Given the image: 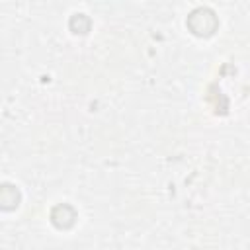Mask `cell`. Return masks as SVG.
Segmentation results:
<instances>
[{"instance_id":"cell-4","label":"cell","mask_w":250,"mask_h":250,"mask_svg":"<svg viewBox=\"0 0 250 250\" xmlns=\"http://www.w3.org/2000/svg\"><path fill=\"white\" fill-rule=\"evenodd\" d=\"M68 25H70V29H72L74 33L84 35V33L90 31V18H88L86 14H74V16L70 18Z\"/></svg>"},{"instance_id":"cell-3","label":"cell","mask_w":250,"mask_h":250,"mask_svg":"<svg viewBox=\"0 0 250 250\" xmlns=\"http://www.w3.org/2000/svg\"><path fill=\"white\" fill-rule=\"evenodd\" d=\"M18 203H20V191L14 186L4 184L2 189H0V205H2V209H6V211L14 209V207H18Z\"/></svg>"},{"instance_id":"cell-1","label":"cell","mask_w":250,"mask_h":250,"mask_svg":"<svg viewBox=\"0 0 250 250\" xmlns=\"http://www.w3.org/2000/svg\"><path fill=\"white\" fill-rule=\"evenodd\" d=\"M188 27L193 35H199V37H209L215 33L219 21H217V16L213 10L209 8H197L193 10L189 16H188Z\"/></svg>"},{"instance_id":"cell-2","label":"cell","mask_w":250,"mask_h":250,"mask_svg":"<svg viewBox=\"0 0 250 250\" xmlns=\"http://www.w3.org/2000/svg\"><path fill=\"white\" fill-rule=\"evenodd\" d=\"M51 221L57 229H70L76 221V211L68 205V203H61V205H55L53 211H51Z\"/></svg>"}]
</instances>
